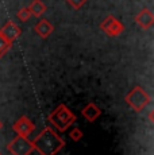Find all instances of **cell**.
Listing matches in <instances>:
<instances>
[{"label": "cell", "instance_id": "6da1fadb", "mask_svg": "<svg viewBox=\"0 0 154 155\" xmlns=\"http://www.w3.org/2000/svg\"><path fill=\"white\" fill-rule=\"evenodd\" d=\"M32 146L39 151L41 155H57L58 151L64 147V140L50 128H46L35 139Z\"/></svg>", "mask_w": 154, "mask_h": 155}, {"label": "cell", "instance_id": "7a4b0ae2", "mask_svg": "<svg viewBox=\"0 0 154 155\" xmlns=\"http://www.w3.org/2000/svg\"><path fill=\"white\" fill-rule=\"evenodd\" d=\"M50 120H52L55 126L60 128L61 131H64L70 123L75 121V116L70 113V111H68L64 105H61L57 111L50 116Z\"/></svg>", "mask_w": 154, "mask_h": 155}, {"label": "cell", "instance_id": "3957f363", "mask_svg": "<svg viewBox=\"0 0 154 155\" xmlns=\"http://www.w3.org/2000/svg\"><path fill=\"white\" fill-rule=\"evenodd\" d=\"M34 146L23 136H18L8 144V151L12 155H30Z\"/></svg>", "mask_w": 154, "mask_h": 155}, {"label": "cell", "instance_id": "277c9868", "mask_svg": "<svg viewBox=\"0 0 154 155\" xmlns=\"http://www.w3.org/2000/svg\"><path fill=\"white\" fill-rule=\"evenodd\" d=\"M127 101H129V104L132 107V108H135L137 111H139V109H142L145 105H146V103L149 101V99H147V96L145 94V92L137 89V91L132 92V93L127 97Z\"/></svg>", "mask_w": 154, "mask_h": 155}, {"label": "cell", "instance_id": "5b68a950", "mask_svg": "<svg viewBox=\"0 0 154 155\" xmlns=\"http://www.w3.org/2000/svg\"><path fill=\"white\" fill-rule=\"evenodd\" d=\"M14 128H15L18 132L20 134V136H23V138H25V136L27 135V134H30V132H31V130H32V124L27 120V119L23 117V119H20V120L15 124V127H14Z\"/></svg>", "mask_w": 154, "mask_h": 155}, {"label": "cell", "instance_id": "8992f818", "mask_svg": "<svg viewBox=\"0 0 154 155\" xmlns=\"http://www.w3.org/2000/svg\"><path fill=\"white\" fill-rule=\"evenodd\" d=\"M82 115H84L89 121H93L95 119L100 115V111L93 105V104H89L88 107H85V108L82 109Z\"/></svg>", "mask_w": 154, "mask_h": 155}, {"label": "cell", "instance_id": "52a82bcc", "mask_svg": "<svg viewBox=\"0 0 154 155\" xmlns=\"http://www.w3.org/2000/svg\"><path fill=\"white\" fill-rule=\"evenodd\" d=\"M70 136H72L73 140H79V139H81V132H80L79 130H73L72 132H70Z\"/></svg>", "mask_w": 154, "mask_h": 155}, {"label": "cell", "instance_id": "ba28073f", "mask_svg": "<svg viewBox=\"0 0 154 155\" xmlns=\"http://www.w3.org/2000/svg\"><path fill=\"white\" fill-rule=\"evenodd\" d=\"M0 127H2V123H0Z\"/></svg>", "mask_w": 154, "mask_h": 155}]
</instances>
